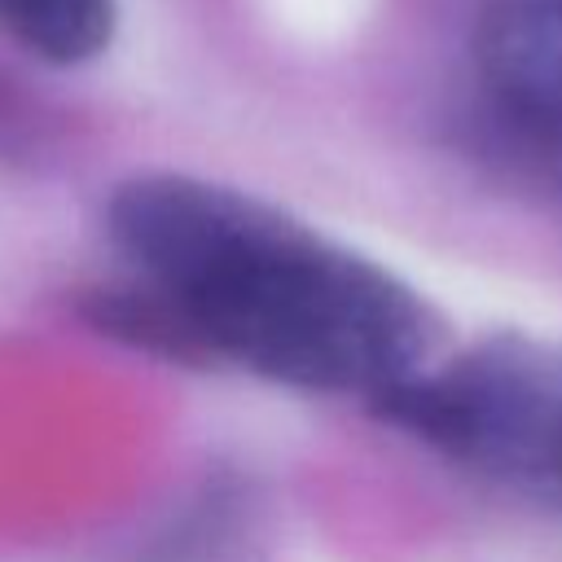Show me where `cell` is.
<instances>
[{
  "label": "cell",
  "mask_w": 562,
  "mask_h": 562,
  "mask_svg": "<svg viewBox=\"0 0 562 562\" xmlns=\"http://www.w3.org/2000/svg\"><path fill=\"white\" fill-rule=\"evenodd\" d=\"M110 237L136 285L97 294L88 321L180 360H228L373 404L422 369L435 338L404 281L198 176L127 180L110 198Z\"/></svg>",
  "instance_id": "cell-1"
},
{
  "label": "cell",
  "mask_w": 562,
  "mask_h": 562,
  "mask_svg": "<svg viewBox=\"0 0 562 562\" xmlns=\"http://www.w3.org/2000/svg\"><path fill=\"white\" fill-rule=\"evenodd\" d=\"M373 408L426 443L496 474L562 483V364L479 351L439 373H408Z\"/></svg>",
  "instance_id": "cell-2"
},
{
  "label": "cell",
  "mask_w": 562,
  "mask_h": 562,
  "mask_svg": "<svg viewBox=\"0 0 562 562\" xmlns=\"http://www.w3.org/2000/svg\"><path fill=\"white\" fill-rule=\"evenodd\" d=\"M474 61L496 114L536 149L562 154V0H492Z\"/></svg>",
  "instance_id": "cell-3"
},
{
  "label": "cell",
  "mask_w": 562,
  "mask_h": 562,
  "mask_svg": "<svg viewBox=\"0 0 562 562\" xmlns=\"http://www.w3.org/2000/svg\"><path fill=\"white\" fill-rule=\"evenodd\" d=\"M0 31L26 53L75 66L114 35V0H0Z\"/></svg>",
  "instance_id": "cell-4"
}]
</instances>
